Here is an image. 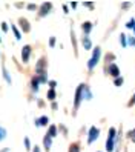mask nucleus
<instances>
[{"instance_id": "obj_13", "label": "nucleus", "mask_w": 135, "mask_h": 152, "mask_svg": "<svg viewBox=\"0 0 135 152\" xmlns=\"http://www.w3.org/2000/svg\"><path fill=\"white\" fill-rule=\"evenodd\" d=\"M48 135H49L51 138L57 135V128H55V126H54V124H52V126L49 128V131H48Z\"/></svg>"}, {"instance_id": "obj_30", "label": "nucleus", "mask_w": 135, "mask_h": 152, "mask_svg": "<svg viewBox=\"0 0 135 152\" xmlns=\"http://www.w3.org/2000/svg\"><path fill=\"white\" fill-rule=\"evenodd\" d=\"M2 29L3 31H8V23H5V22L2 23Z\"/></svg>"}, {"instance_id": "obj_25", "label": "nucleus", "mask_w": 135, "mask_h": 152, "mask_svg": "<svg viewBox=\"0 0 135 152\" xmlns=\"http://www.w3.org/2000/svg\"><path fill=\"white\" fill-rule=\"evenodd\" d=\"M120 42H121L123 46H126V35H124V34H121V35H120Z\"/></svg>"}, {"instance_id": "obj_3", "label": "nucleus", "mask_w": 135, "mask_h": 152, "mask_svg": "<svg viewBox=\"0 0 135 152\" xmlns=\"http://www.w3.org/2000/svg\"><path fill=\"white\" fill-rule=\"evenodd\" d=\"M98 134H100V131H98V128L92 126L91 129H89V138H88V141H89V143H92L94 140H97V138H98Z\"/></svg>"}, {"instance_id": "obj_14", "label": "nucleus", "mask_w": 135, "mask_h": 152, "mask_svg": "<svg viewBox=\"0 0 135 152\" xmlns=\"http://www.w3.org/2000/svg\"><path fill=\"white\" fill-rule=\"evenodd\" d=\"M43 145H45V148H46V151L51 148V137L49 135H46V137L43 138Z\"/></svg>"}, {"instance_id": "obj_23", "label": "nucleus", "mask_w": 135, "mask_h": 152, "mask_svg": "<svg viewBox=\"0 0 135 152\" xmlns=\"http://www.w3.org/2000/svg\"><path fill=\"white\" fill-rule=\"evenodd\" d=\"M39 80H40L42 83L46 82V72H42V74H40V77H39Z\"/></svg>"}, {"instance_id": "obj_32", "label": "nucleus", "mask_w": 135, "mask_h": 152, "mask_svg": "<svg viewBox=\"0 0 135 152\" xmlns=\"http://www.w3.org/2000/svg\"><path fill=\"white\" fill-rule=\"evenodd\" d=\"M129 45H135V37H129Z\"/></svg>"}, {"instance_id": "obj_26", "label": "nucleus", "mask_w": 135, "mask_h": 152, "mask_svg": "<svg viewBox=\"0 0 135 152\" xmlns=\"http://www.w3.org/2000/svg\"><path fill=\"white\" fill-rule=\"evenodd\" d=\"M129 138H131V140H132V141H134V143H135V129H134V131H131V132H129Z\"/></svg>"}, {"instance_id": "obj_4", "label": "nucleus", "mask_w": 135, "mask_h": 152, "mask_svg": "<svg viewBox=\"0 0 135 152\" xmlns=\"http://www.w3.org/2000/svg\"><path fill=\"white\" fill-rule=\"evenodd\" d=\"M45 66H46V60H45V58H40V60H39V63L35 65V72H37V74L46 72V69H45Z\"/></svg>"}, {"instance_id": "obj_36", "label": "nucleus", "mask_w": 135, "mask_h": 152, "mask_svg": "<svg viewBox=\"0 0 135 152\" xmlns=\"http://www.w3.org/2000/svg\"><path fill=\"white\" fill-rule=\"evenodd\" d=\"M0 42H2V37H0Z\"/></svg>"}, {"instance_id": "obj_8", "label": "nucleus", "mask_w": 135, "mask_h": 152, "mask_svg": "<svg viewBox=\"0 0 135 152\" xmlns=\"http://www.w3.org/2000/svg\"><path fill=\"white\" fill-rule=\"evenodd\" d=\"M52 8V5L51 3H43L42 5V8H40V15H46L48 14V11Z\"/></svg>"}, {"instance_id": "obj_24", "label": "nucleus", "mask_w": 135, "mask_h": 152, "mask_svg": "<svg viewBox=\"0 0 135 152\" xmlns=\"http://www.w3.org/2000/svg\"><path fill=\"white\" fill-rule=\"evenodd\" d=\"M123 85V78L118 77V78H115V86H121Z\"/></svg>"}, {"instance_id": "obj_17", "label": "nucleus", "mask_w": 135, "mask_h": 152, "mask_svg": "<svg viewBox=\"0 0 135 152\" xmlns=\"http://www.w3.org/2000/svg\"><path fill=\"white\" fill-rule=\"evenodd\" d=\"M12 31H14V35H15V39H17V40H20V39H22V35H20L19 29H17V26H14V25H12Z\"/></svg>"}, {"instance_id": "obj_35", "label": "nucleus", "mask_w": 135, "mask_h": 152, "mask_svg": "<svg viewBox=\"0 0 135 152\" xmlns=\"http://www.w3.org/2000/svg\"><path fill=\"white\" fill-rule=\"evenodd\" d=\"M34 152H40V149H39L37 146H34Z\"/></svg>"}, {"instance_id": "obj_31", "label": "nucleus", "mask_w": 135, "mask_h": 152, "mask_svg": "<svg viewBox=\"0 0 135 152\" xmlns=\"http://www.w3.org/2000/svg\"><path fill=\"white\" fill-rule=\"evenodd\" d=\"M132 104H135V94H134V97L131 98V102H129V106H132Z\"/></svg>"}, {"instance_id": "obj_37", "label": "nucleus", "mask_w": 135, "mask_h": 152, "mask_svg": "<svg viewBox=\"0 0 135 152\" xmlns=\"http://www.w3.org/2000/svg\"><path fill=\"white\" fill-rule=\"evenodd\" d=\"M134 31H135V26H134Z\"/></svg>"}, {"instance_id": "obj_12", "label": "nucleus", "mask_w": 135, "mask_h": 152, "mask_svg": "<svg viewBox=\"0 0 135 152\" xmlns=\"http://www.w3.org/2000/svg\"><path fill=\"white\" fill-rule=\"evenodd\" d=\"M83 46H85V49L92 48V43H91V40H89V37H83Z\"/></svg>"}, {"instance_id": "obj_2", "label": "nucleus", "mask_w": 135, "mask_h": 152, "mask_svg": "<svg viewBox=\"0 0 135 152\" xmlns=\"http://www.w3.org/2000/svg\"><path fill=\"white\" fill-rule=\"evenodd\" d=\"M83 89H85V85H78L77 92H75V103H74L75 109L78 108V104H80V102H82V98H83Z\"/></svg>"}, {"instance_id": "obj_22", "label": "nucleus", "mask_w": 135, "mask_h": 152, "mask_svg": "<svg viewBox=\"0 0 135 152\" xmlns=\"http://www.w3.org/2000/svg\"><path fill=\"white\" fill-rule=\"evenodd\" d=\"M134 26H135V19H132V20H129L128 23H126V28H134Z\"/></svg>"}, {"instance_id": "obj_33", "label": "nucleus", "mask_w": 135, "mask_h": 152, "mask_svg": "<svg viewBox=\"0 0 135 152\" xmlns=\"http://www.w3.org/2000/svg\"><path fill=\"white\" fill-rule=\"evenodd\" d=\"M28 10H35V5L34 3H29L28 5Z\"/></svg>"}, {"instance_id": "obj_20", "label": "nucleus", "mask_w": 135, "mask_h": 152, "mask_svg": "<svg viewBox=\"0 0 135 152\" xmlns=\"http://www.w3.org/2000/svg\"><path fill=\"white\" fill-rule=\"evenodd\" d=\"M48 98L49 100H54V98H55V91H54V89H51V91L48 92Z\"/></svg>"}, {"instance_id": "obj_18", "label": "nucleus", "mask_w": 135, "mask_h": 152, "mask_svg": "<svg viewBox=\"0 0 135 152\" xmlns=\"http://www.w3.org/2000/svg\"><path fill=\"white\" fill-rule=\"evenodd\" d=\"M3 77H5V80L8 83H11V77H9V74H8V71H6V68L3 66Z\"/></svg>"}, {"instance_id": "obj_5", "label": "nucleus", "mask_w": 135, "mask_h": 152, "mask_svg": "<svg viewBox=\"0 0 135 152\" xmlns=\"http://www.w3.org/2000/svg\"><path fill=\"white\" fill-rule=\"evenodd\" d=\"M29 54H31V46L26 45V46H23V49H22V58H23L25 63L29 60Z\"/></svg>"}, {"instance_id": "obj_1", "label": "nucleus", "mask_w": 135, "mask_h": 152, "mask_svg": "<svg viewBox=\"0 0 135 152\" xmlns=\"http://www.w3.org/2000/svg\"><path fill=\"white\" fill-rule=\"evenodd\" d=\"M100 56H101V49L98 48V46H95V49H94V52H92V58L89 60V63H88V68H89V69H92V68L98 63Z\"/></svg>"}, {"instance_id": "obj_29", "label": "nucleus", "mask_w": 135, "mask_h": 152, "mask_svg": "<svg viewBox=\"0 0 135 152\" xmlns=\"http://www.w3.org/2000/svg\"><path fill=\"white\" fill-rule=\"evenodd\" d=\"M49 86H51V89H54V88H55V86H57V83H55V82H54V80H51V82H49Z\"/></svg>"}, {"instance_id": "obj_11", "label": "nucleus", "mask_w": 135, "mask_h": 152, "mask_svg": "<svg viewBox=\"0 0 135 152\" xmlns=\"http://www.w3.org/2000/svg\"><path fill=\"white\" fill-rule=\"evenodd\" d=\"M82 28H83V31H85L86 34H89V31L92 29V23H91V22H85V23L82 25Z\"/></svg>"}, {"instance_id": "obj_16", "label": "nucleus", "mask_w": 135, "mask_h": 152, "mask_svg": "<svg viewBox=\"0 0 135 152\" xmlns=\"http://www.w3.org/2000/svg\"><path fill=\"white\" fill-rule=\"evenodd\" d=\"M83 92H85V98L86 100H89V98H92V94L89 92V89H88V86L85 85V89H83Z\"/></svg>"}, {"instance_id": "obj_9", "label": "nucleus", "mask_w": 135, "mask_h": 152, "mask_svg": "<svg viewBox=\"0 0 135 152\" xmlns=\"http://www.w3.org/2000/svg\"><path fill=\"white\" fill-rule=\"evenodd\" d=\"M48 121H49L48 117H46V115H43V117H40V118L35 120V124H37V126H45V124H46Z\"/></svg>"}, {"instance_id": "obj_6", "label": "nucleus", "mask_w": 135, "mask_h": 152, "mask_svg": "<svg viewBox=\"0 0 135 152\" xmlns=\"http://www.w3.org/2000/svg\"><path fill=\"white\" fill-rule=\"evenodd\" d=\"M107 71H109V74H111V75H114V77L118 78V75H120V69H118V66H117L115 63H111L109 68H107Z\"/></svg>"}, {"instance_id": "obj_28", "label": "nucleus", "mask_w": 135, "mask_h": 152, "mask_svg": "<svg viewBox=\"0 0 135 152\" xmlns=\"http://www.w3.org/2000/svg\"><path fill=\"white\" fill-rule=\"evenodd\" d=\"M49 45H51V46H54V45H55V37H51V39H49Z\"/></svg>"}, {"instance_id": "obj_19", "label": "nucleus", "mask_w": 135, "mask_h": 152, "mask_svg": "<svg viewBox=\"0 0 135 152\" xmlns=\"http://www.w3.org/2000/svg\"><path fill=\"white\" fill-rule=\"evenodd\" d=\"M5 137H6V131H5L2 126H0V141L5 140Z\"/></svg>"}, {"instance_id": "obj_21", "label": "nucleus", "mask_w": 135, "mask_h": 152, "mask_svg": "<svg viewBox=\"0 0 135 152\" xmlns=\"http://www.w3.org/2000/svg\"><path fill=\"white\" fill-rule=\"evenodd\" d=\"M69 152H80V148H78V145H72L69 148Z\"/></svg>"}, {"instance_id": "obj_7", "label": "nucleus", "mask_w": 135, "mask_h": 152, "mask_svg": "<svg viewBox=\"0 0 135 152\" xmlns=\"http://www.w3.org/2000/svg\"><path fill=\"white\" fill-rule=\"evenodd\" d=\"M19 23H20V26H22V29L25 31V32H29V29H31V26H29V22L26 20V19H20L19 20Z\"/></svg>"}, {"instance_id": "obj_10", "label": "nucleus", "mask_w": 135, "mask_h": 152, "mask_svg": "<svg viewBox=\"0 0 135 152\" xmlns=\"http://www.w3.org/2000/svg\"><path fill=\"white\" fill-rule=\"evenodd\" d=\"M39 82H40V80H39V77H34V78H32V82H31V85H32V89H34V92H37V91H39Z\"/></svg>"}, {"instance_id": "obj_34", "label": "nucleus", "mask_w": 135, "mask_h": 152, "mask_svg": "<svg viewBox=\"0 0 135 152\" xmlns=\"http://www.w3.org/2000/svg\"><path fill=\"white\" fill-rule=\"evenodd\" d=\"M121 6H123V8H129V6H131V3H123Z\"/></svg>"}, {"instance_id": "obj_15", "label": "nucleus", "mask_w": 135, "mask_h": 152, "mask_svg": "<svg viewBox=\"0 0 135 152\" xmlns=\"http://www.w3.org/2000/svg\"><path fill=\"white\" fill-rule=\"evenodd\" d=\"M106 148H107V151H112V149H114V138H107Z\"/></svg>"}, {"instance_id": "obj_27", "label": "nucleus", "mask_w": 135, "mask_h": 152, "mask_svg": "<svg viewBox=\"0 0 135 152\" xmlns=\"http://www.w3.org/2000/svg\"><path fill=\"white\" fill-rule=\"evenodd\" d=\"M25 146H26V149H31V145H29V140L28 138H25Z\"/></svg>"}]
</instances>
